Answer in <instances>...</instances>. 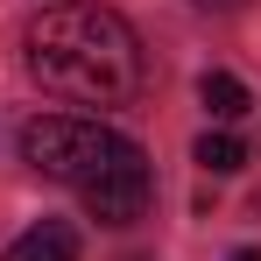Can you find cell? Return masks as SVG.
Segmentation results:
<instances>
[{
  "label": "cell",
  "mask_w": 261,
  "mask_h": 261,
  "mask_svg": "<svg viewBox=\"0 0 261 261\" xmlns=\"http://www.w3.org/2000/svg\"><path fill=\"white\" fill-rule=\"evenodd\" d=\"M29 71L36 85L78 106H127L141 92V36L113 7H49L29 21Z\"/></svg>",
  "instance_id": "obj_1"
},
{
  "label": "cell",
  "mask_w": 261,
  "mask_h": 261,
  "mask_svg": "<svg viewBox=\"0 0 261 261\" xmlns=\"http://www.w3.org/2000/svg\"><path fill=\"white\" fill-rule=\"evenodd\" d=\"M21 155L49 184H71L99 226H127V219L148 212V155L134 148L127 134L99 127V120L43 113V120L21 127Z\"/></svg>",
  "instance_id": "obj_2"
},
{
  "label": "cell",
  "mask_w": 261,
  "mask_h": 261,
  "mask_svg": "<svg viewBox=\"0 0 261 261\" xmlns=\"http://www.w3.org/2000/svg\"><path fill=\"white\" fill-rule=\"evenodd\" d=\"M233 261H261V254H254V247H240V254H233Z\"/></svg>",
  "instance_id": "obj_6"
},
{
  "label": "cell",
  "mask_w": 261,
  "mask_h": 261,
  "mask_svg": "<svg viewBox=\"0 0 261 261\" xmlns=\"http://www.w3.org/2000/svg\"><path fill=\"white\" fill-rule=\"evenodd\" d=\"M7 261H78V233H71L64 219H43V226H29V233L7 247Z\"/></svg>",
  "instance_id": "obj_3"
},
{
  "label": "cell",
  "mask_w": 261,
  "mask_h": 261,
  "mask_svg": "<svg viewBox=\"0 0 261 261\" xmlns=\"http://www.w3.org/2000/svg\"><path fill=\"white\" fill-rule=\"evenodd\" d=\"M191 155H198V163H205L212 176H233L240 163H247V148H240L233 134H198V148H191Z\"/></svg>",
  "instance_id": "obj_5"
},
{
  "label": "cell",
  "mask_w": 261,
  "mask_h": 261,
  "mask_svg": "<svg viewBox=\"0 0 261 261\" xmlns=\"http://www.w3.org/2000/svg\"><path fill=\"white\" fill-rule=\"evenodd\" d=\"M198 99H205V113H212V120H240V113L254 106L247 85H240L233 71H205V78H198Z\"/></svg>",
  "instance_id": "obj_4"
},
{
  "label": "cell",
  "mask_w": 261,
  "mask_h": 261,
  "mask_svg": "<svg viewBox=\"0 0 261 261\" xmlns=\"http://www.w3.org/2000/svg\"><path fill=\"white\" fill-rule=\"evenodd\" d=\"M205 7H240V0H205Z\"/></svg>",
  "instance_id": "obj_7"
}]
</instances>
